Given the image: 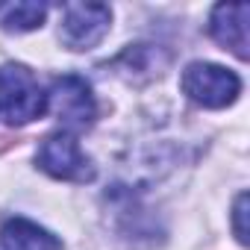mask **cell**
Here are the masks:
<instances>
[{"label": "cell", "mask_w": 250, "mask_h": 250, "mask_svg": "<svg viewBox=\"0 0 250 250\" xmlns=\"http://www.w3.org/2000/svg\"><path fill=\"white\" fill-rule=\"evenodd\" d=\"M36 162L44 174L68 183H91L94 180V162L83 153L80 142L71 133H53L39 145Z\"/></svg>", "instance_id": "cell-4"}, {"label": "cell", "mask_w": 250, "mask_h": 250, "mask_svg": "<svg viewBox=\"0 0 250 250\" xmlns=\"http://www.w3.org/2000/svg\"><path fill=\"white\" fill-rule=\"evenodd\" d=\"M0 241L3 250H62V241L50 229L27 218H9L0 229Z\"/></svg>", "instance_id": "cell-7"}, {"label": "cell", "mask_w": 250, "mask_h": 250, "mask_svg": "<svg viewBox=\"0 0 250 250\" xmlns=\"http://www.w3.org/2000/svg\"><path fill=\"white\" fill-rule=\"evenodd\" d=\"M232 229H235V238L247 244V191H241L232 206Z\"/></svg>", "instance_id": "cell-9"}, {"label": "cell", "mask_w": 250, "mask_h": 250, "mask_svg": "<svg viewBox=\"0 0 250 250\" xmlns=\"http://www.w3.org/2000/svg\"><path fill=\"white\" fill-rule=\"evenodd\" d=\"M247 18L250 6L247 3H221L212 9L209 18V33L224 50H232L238 59H247Z\"/></svg>", "instance_id": "cell-6"}, {"label": "cell", "mask_w": 250, "mask_h": 250, "mask_svg": "<svg viewBox=\"0 0 250 250\" xmlns=\"http://www.w3.org/2000/svg\"><path fill=\"white\" fill-rule=\"evenodd\" d=\"M47 112L62 124L65 130H85L97 118V100L91 94V85L77 77L65 74L53 83L47 91Z\"/></svg>", "instance_id": "cell-2"}, {"label": "cell", "mask_w": 250, "mask_h": 250, "mask_svg": "<svg viewBox=\"0 0 250 250\" xmlns=\"http://www.w3.org/2000/svg\"><path fill=\"white\" fill-rule=\"evenodd\" d=\"M47 112V94L27 65L9 62L0 68V121L6 124H30Z\"/></svg>", "instance_id": "cell-1"}, {"label": "cell", "mask_w": 250, "mask_h": 250, "mask_svg": "<svg viewBox=\"0 0 250 250\" xmlns=\"http://www.w3.org/2000/svg\"><path fill=\"white\" fill-rule=\"evenodd\" d=\"M180 85L194 103L206 109H224L241 94V80L229 68H221L212 62H191L183 71Z\"/></svg>", "instance_id": "cell-3"}, {"label": "cell", "mask_w": 250, "mask_h": 250, "mask_svg": "<svg viewBox=\"0 0 250 250\" xmlns=\"http://www.w3.org/2000/svg\"><path fill=\"white\" fill-rule=\"evenodd\" d=\"M112 9L103 3H68L59 24V39L68 50H88L109 33Z\"/></svg>", "instance_id": "cell-5"}, {"label": "cell", "mask_w": 250, "mask_h": 250, "mask_svg": "<svg viewBox=\"0 0 250 250\" xmlns=\"http://www.w3.org/2000/svg\"><path fill=\"white\" fill-rule=\"evenodd\" d=\"M44 18H47L44 3H12V6H3V12H0V27L9 33H30L42 27Z\"/></svg>", "instance_id": "cell-8"}]
</instances>
